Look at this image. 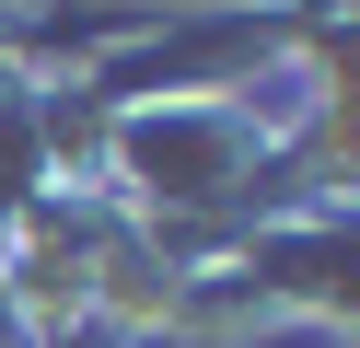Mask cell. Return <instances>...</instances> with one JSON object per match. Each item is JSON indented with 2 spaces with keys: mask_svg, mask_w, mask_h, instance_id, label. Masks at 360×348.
Segmentation results:
<instances>
[{
  "mask_svg": "<svg viewBox=\"0 0 360 348\" xmlns=\"http://www.w3.org/2000/svg\"><path fill=\"white\" fill-rule=\"evenodd\" d=\"M256 12H279V23H326V12H360V0H256Z\"/></svg>",
  "mask_w": 360,
  "mask_h": 348,
  "instance_id": "cell-1",
  "label": "cell"
}]
</instances>
